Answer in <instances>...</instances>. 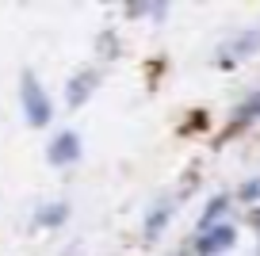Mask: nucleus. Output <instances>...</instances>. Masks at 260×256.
Wrapping results in <instances>:
<instances>
[{
    "instance_id": "7",
    "label": "nucleus",
    "mask_w": 260,
    "mask_h": 256,
    "mask_svg": "<svg viewBox=\"0 0 260 256\" xmlns=\"http://www.w3.org/2000/svg\"><path fill=\"white\" fill-rule=\"evenodd\" d=\"M169 214H172V203H165V207H157L153 214H149V222H146V233H149V237H157V230L169 222Z\"/></svg>"
},
{
    "instance_id": "2",
    "label": "nucleus",
    "mask_w": 260,
    "mask_h": 256,
    "mask_svg": "<svg viewBox=\"0 0 260 256\" xmlns=\"http://www.w3.org/2000/svg\"><path fill=\"white\" fill-rule=\"evenodd\" d=\"M234 241H237V230L234 226H211V230H203L199 237H195V248L203 256H222V252H230L234 248Z\"/></svg>"
},
{
    "instance_id": "5",
    "label": "nucleus",
    "mask_w": 260,
    "mask_h": 256,
    "mask_svg": "<svg viewBox=\"0 0 260 256\" xmlns=\"http://www.w3.org/2000/svg\"><path fill=\"white\" fill-rule=\"evenodd\" d=\"M65 218H69V203H46V207L35 210V226H42V230H54Z\"/></svg>"
},
{
    "instance_id": "4",
    "label": "nucleus",
    "mask_w": 260,
    "mask_h": 256,
    "mask_svg": "<svg viewBox=\"0 0 260 256\" xmlns=\"http://www.w3.org/2000/svg\"><path fill=\"white\" fill-rule=\"evenodd\" d=\"M96 84H100V77H96L92 69L77 73V77L69 80V84H65V104H69V107H81L84 100H88L92 92H96Z\"/></svg>"
},
{
    "instance_id": "9",
    "label": "nucleus",
    "mask_w": 260,
    "mask_h": 256,
    "mask_svg": "<svg viewBox=\"0 0 260 256\" xmlns=\"http://www.w3.org/2000/svg\"><path fill=\"white\" fill-rule=\"evenodd\" d=\"M241 199H260V180H249L241 187Z\"/></svg>"
},
{
    "instance_id": "8",
    "label": "nucleus",
    "mask_w": 260,
    "mask_h": 256,
    "mask_svg": "<svg viewBox=\"0 0 260 256\" xmlns=\"http://www.w3.org/2000/svg\"><path fill=\"white\" fill-rule=\"evenodd\" d=\"M256 46H260V31H245L234 50H237V57H245V54H256Z\"/></svg>"
},
{
    "instance_id": "6",
    "label": "nucleus",
    "mask_w": 260,
    "mask_h": 256,
    "mask_svg": "<svg viewBox=\"0 0 260 256\" xmlns=\"http://www.w3.org/2000/svg\"><path fill=\"white\" fill-rule=\"evenodd\" d=\"M226 207H230V199H226V195H218V199H211V207H207V214H203V230H211V226L218 222L222 214H226Z\"/></svg>"
},
{
    "instance_id": "3",
    "label": "nucleus",
    "mask_w": 260,
    "mask_h": 256,
    "mask_svg": "<svg viewBox=\"0 0 260 256\" xmlns=\"http://www.w3.org/2000/svg\"><path fill=\"white\" fill-rule=\"evenodd\" d=\"M46 161H50L54 168H65V165H73V161H81V134L61 130V134L46 145Z\"/></svg>"
},
{
    "instance_id": "1",
    "label": "nucleus",
    "mask_w": 260,
    "mask_h": 256,
    "mask_svg": "<svg viewBox=\"0 0 260 256\" xmlns=\"http://www.w3.org/2000/svg\"><path fill=\"white\" fill-rule=\"evenodd\" d=\"M19 104H23L27 126H35V130L50 126V119H54V104H50L46 88L35 80V73H23V77H19Z\"/></svg>"
}]
</instances>
